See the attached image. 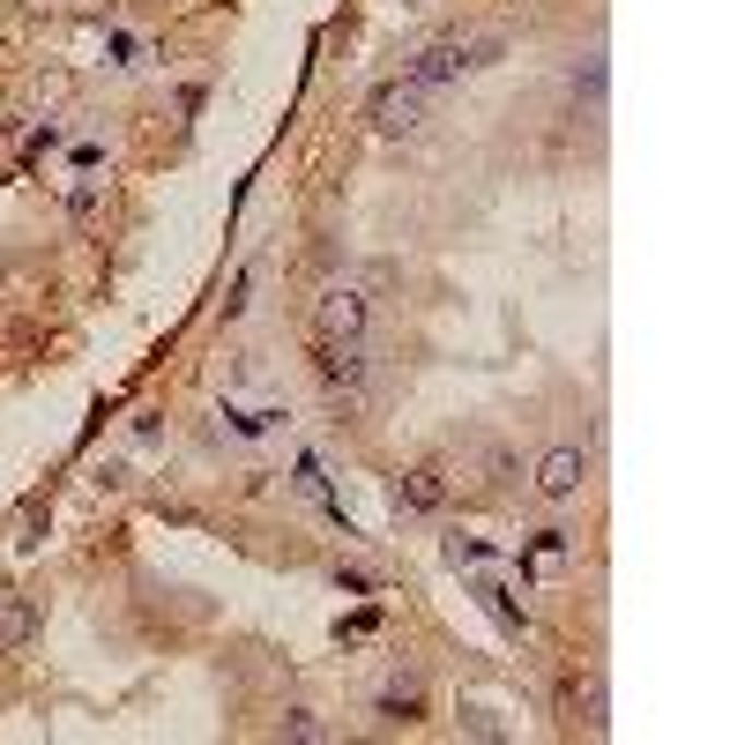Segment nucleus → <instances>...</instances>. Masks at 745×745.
I'll return each instance as SVG.
<instances>
[{"label":"nucleus","instance_id":"2eb2a0df","mask_svg":"<svg viewBox=\"0 0 745 745\" xmlns=\"http://www.w3.org/2000/svg\"><path fill=\"white\" fill-rule=\"evenodd\" d=\"M68 165H75V172H105V165H113V150H105V142H75Z\"/></svg>","mask_w":745,"mask_h":745},{"label":"nucleus","instance_id":"f03ea898","mask_svg":"<svg viewBox=\"0 0 745 745\" xmlns=\"http://www.w3.org/2000/svg\"><path fill=\"white\" fill-rule=\"evenodd\" d=\"M314 366H321V388L335 403H366L372 388V358L358 335H314Z\"/></svg>","mask_w":745,"mask_h":745},{"label":"nucleus","instance_id":"39448f33","mask_svg":"<svg viewBox=\"0 0 745 745\" xmlns=\"http://www.w3.org/2000/svg\"><path fill=\"white\" fill-rule=\"evenodd\" d=\"M388 499H395V515H440L448 507V470L440 462H411V470L388 477Z\"/></svg>","mask_w":745,"mask_h":745},{"label":"nucleus","instance_id":"0eeeda50","mask_svg":"<svg viewBox=\"0 0 745 745\" xmlns=\"http://www.w3.org/2000/svg\"><path fill=\"white\" fill-rule=\"evenodd\" d=\"M581 470H589V462H581V448H552V456H544V470H537V493H544V499H575V493H581Z\"/></svg>","mask_w":745,"mask_h":745},{"label":"nucleus","instance_id":"f257e3e1","mask_svg":"<svg viewBox=\"0 0 745 745\" xmlns=\"http://www.w3.org/2000/svg\"><path fill=\"white\" fill-rule=\"evenodd\" d=\"M493 60H499V38H433L403 60V83H417L433 97V90H456L462 75H477V68H493Z\"/></svg>","mask_w":745,"mask_h":745},{"label":"nucleus","instance_id":"423d86ee","mask_svg":"<svg viewBox=\"0 0 745 745\" xmlns=\"http://www.w3.org/2000/svg\"><path fill=\"white\" fill-rule=\"evenodd\" d=\"M366 321H372L366 284H329L321 291V314H314V335H358L366 343Z\"/></svg>","mask_w":745,"mask_h":745},{"label":"nucleus","instance_id":"dca6fc26","mask_svg":"<svg viewBox=\"0 0 745 745\" xmlns=\"http://www.w3.org/2000/svg\"><path fill=\"white\" fill-rule=\"evenodd\" d=\"M60 142H68V127L45 120V127H31V142H23V150H31V157H45V150H60Z\"/></svg>","mask_w":745,"mask_h":745},{"label":"nucleus","instance_id":"f3484780","mask_svg":"<svg viewBox=\"0 0 745 745\" xmlns=\"http://www.w3.org/2000/svg\"><path fill=\"white\" fill-rule=\"evenodd\" d=\"M372 626H380V604H366V612H351V619H335V634H343V641H358V634H372Z\"/></svg>","mask_w":745,"mask_h":745},{"label":"nucleus","instance_id":"412c9836","mask_svg":"<svg viewBox=\"0 0 745 745\" xmlns=\"http://www.w3.org/2000/svg\"><path fill=\"white\" fill-rule=\"evenodd\" d=\"M97 202H105V194H97V179H83V187L68 194V209H75V216H97Z\"/></svg>","mask_w":745,"mask_h":745},{"label":"nucleus","instance_id":"20e7f679","mask_svg":"<svg viewBox=\"0 0 745 745\" xmlns=\"http://www.w3.org/2000/svg\"><path fill=\"white\" fill-rule=\"evenodd\" d=\"M291 425V411L284 403H247V395H224V403H216V433H224V440H276V433H284Z\"/></svg>","mask_w":745,"mask_h":745},{"label":"nucleus","instance_id":"4468645a","mask_svg":"<svg viewBox=\"0 0 745 745\" xmlns=\"http://www.w3.org/2000/svg\"><path fill=\"white\" fill-rule=\"evenodd\" d=\"M247 306H253V269H239V276H232V291H224V321H239Z\"/></svg>","mask_w":745,"mask_h":745},{"label":"nucleus","instance_id":"7ed1b4c3","mask_svg":"<svg viewBox=\"0 0 745 745\" xmlns=\"http://www.w3.org/2000/svg\"><path fill=\"white\" fill-rule=\"evenodd\" d=\"M425 105H433V97H425L417 83H403V75L380 83V90H372V134H388V142L417 134V127H425Z\"/></svg>","mask_w":745,"mask_h":745},{"label":"nucleus","instance_id":"9d476101","mask_svg":"<svg viewBox=\"0 0 745 745\" xmlns=\"http://www.w3.org/2000/svg\"><path fill=\"white\" fill-rule=\"evenodd\" d=\"M440 552H448V567H456V575H477V567H493V559H499V544H485V537H462V530H456L448 544H440Z\"/></svg>","mask_w":745,"mask_h":745},{"label":"nucleus","instance_id":"1a4fd4ad","mask_svg":"<svg viewBox=\"0 0 745 745\" xmlns=\"http://www.w3.org/2000/svg\"><path fill=\"white\" fill-rule=\"evenodd\" d=\"M105 68H120V75L150 68V38H134V31H105Z\"/></svg>","mask_w":745,"mask_h":745},{"label":"nucleus","instance_id":"f8f14e48","mask_svg":"<svg viewBox=\"0 0 745 745\" xmlns=\"http://www.w3.org/2000/svg\"><path fill=\"white\" fill-rule=\"evenodd\" d=\"M575 97H581V105H589V113L604 105V52H589V60H581V68H575Z\"/></svg>","mask_w":745,"mask_h":745},{"label":"nucleus","instance_id":"a211bd4d","mask_svg":"<svg viewBox=\"0 0 745 745\" xmlns=\"http://www.w3.org/2000/svg\"><path fill=\"white\" fill-rule=\"evenodd\" d=\"M335 589H343V596H372V575L366 567H335Z\"/></svg>","mask_w":745,"mask_h":745},{"label":"nucleus","instance_id":"6ab92c4d","mask_svg":"<svg viewBox=\"0 0 745 745\" xmlns=\"http://www.w3.org/2000/svg\"><path fill=\"white\" fill-rule=\"evenodd\" d=\"M284 738H329V731H321L306 708H291V716H284Z\"/></svg>","mask_w":745,"mask_h":745},{"label":"nucleus","instance_id":"4be33fe9","mask_svg":"<svg viewBox=\"0 0 745 745\" xmlns=\"http://www.w3.org/2000/svg\"><path fill=\"white\" fill-rule=\"evenodd\" d=\"M157 433H165V417H157V411H134V440H142V448H150Z\"/></svg>","mask_w":745,"mask_h":745},{"label":"nucleus","instance_id":"9b49d317","mask_svg":"<svg viewBox=\"0 0 745 745\" xmlns=\"http://www.w3.org/2000/svg\"><path fill=\"white\" fill-rule=\"evenodd\" d=\"M417 716H425V694L417 686H388L380 694V723H417Z\"/></svg>","mask_w":745,"mask_h":745},{"label":"nucleus","instance_id":"ddd939ff","mask_svg":"<svg viewBox=\"0 0 745 745\" xmlns=\"http://www.w3.org/2000/svg\"><path fill=\"white\" fill-rule=\"evenodd\" d=\"M462 731H470V738H507V731H499V716L485 701H470L462 708Z\"/></svg>","mask_w":745,"mask_h":745},{"label":"nucleus","instance_id":"6e6552de","mask_svg":"<svg viewBox=\"0 0 745 745\" xmlns=\"http://www.w3.org/2000/svg\"><path fill=\"white\" fill-rule=\"evenodd\" d=\"M477 575H485V567H477ZM477 604H485V612H493V619L507 626V634H530V604H522V596H515V589H507L499 575H485V581H477Z\"/></svg>","mask_w":745,"mask_h":745},{"label":"nucleus","instance_id":"aec40b11","mask_svg":"<svg viewBox=\"0 0 745 745\" xmlns=\"http://www.w3.org/2000/svg\"><path fill=\"white\" fill-rule=\"evenodd\" d=\"M31 626H38V619H31V612H0V649H8V641H23Z\"/></svg>","mask_w":745,"mask_h":745}]
</instances>
